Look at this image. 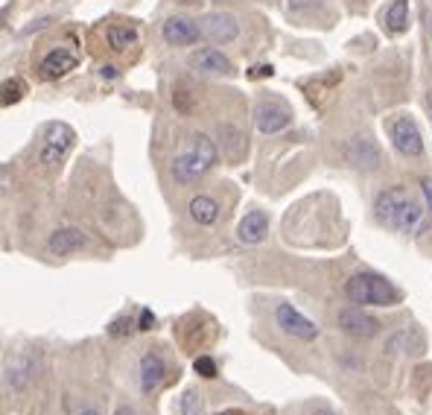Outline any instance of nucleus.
Wrapping results in <instances>:
<instances>
[{
  "mask_svg": "<svg viewBox=\"0 0 432 415\" xmlns=\"http://www.w3.org/2000/svg\"><path fill=\"white\" fill-rule=\"evenodd\" d=\"M220 161V149L210 141L208 135L196 132L190 137V147L184 152H179L172 158V179L179 185H190L196 179H202V175Z\"/></svg>",
  "mask_w": 432,
  "mask_h": 415,
  "instance_id": "f257e3e1",
  "label": "nucleus"
},
{
  "mask_svg": "<svg viewBox=\"0 0 432 415\" xmlns=\"http://www.w3.org/2000/svg\"><path fill=\"white\" fill-rule=\"evenodd\" d=\"M345 295L357 307H391L400 302V290L377 272H357L345 284Z\"/></svg>",
  "mask_w": 432,
  "mask_h": 415,
  "instance_id": "f03ea898",
  "label": "nucleus"
},
{
  "mask_svg": "<svg viewBox=\"0 0 432 415\" xmlns=\"http://www.w3.org/2000/svg\"><path fill=\"white\" fill-rule=\"evenodd\" d=\"M374 213L377 220L388 228H398V231H409L415 228L421 220V205L412 199V196L403 187H388L377 196L374 202Z\"/></svg>",
  "mask_w": 432,
  "mask_h": 415,
  "instance_id": "7ed1b4c3",
  "label": "nucleus"
},
{
  "mask_svg": "<svg viewBox=\"0 0 432 415\" xmlns=\"http://www.w3.org/2000/svg\"><path fill=\"white\" fill-rule=\"evenodd\" d=\"M73 137H76V132L68 123L50 120L44 126V135H42V152H38V161L42 164H62L68 149L73 147Z\"/></svg>",
  "mask_w": 432,
  "mask_h": 415,
  "instance_id": "20e7f679",
  "label": "nucleus"
},
{
  "mask_svg": "<svg viewBox=\"0 0 432 415\" xmlns=\"http://www.w3.org/2000/svg\"><path fill=\"white\" fill-rule=\"evenodd\" d=\"M388 137H391V144H395V149L400 155H406V158H421L424 155L421 129L409 114H398L395 120L388 123Z\"/></svg>",
  "mask_w": 432,
  "mask_h": 415,
  "instance_id": "39448f33",
  "label": "nucleus"
},
{
  "mask_svg": "<svg viewBox=\"0 0 432 415\" xmlns=\"http://www.w3.org/2000/svg\"><path fill=\"white\" fill-rule=\"evenodd\" d=\"M199 30H202V38H208L210 44H231L240 35V24L231 12H208L202 18Z\"/></svg>",
  "mask_w": 432,
  "mask_h": 415,
  "instance_id": "423d86ee",
  "label": "nucleus"
},
{
  "mask_svg": "<svg viewBox=\"0 0 432 415\" xmlns=\"http://www.w3.org/2000/svg\"><path fill=\"white\" fill-rule=\"evenodd\" d=\"M274 319H278L284 333H289V337H296L301 342H312L319 337V325L312 319H307L304 313H298L292 304H278V310H274Z\"/></svg>",
  "mask_w": 432,
  "mask_h": 415,
  "instance_id": "0eeeda50",
  "label": "nucleus"
},
{
  "mask_svg": "<svg viewBox=\"0 0 432 415\" xmlns=\"http://www.w3.org/2000/svg\"><path fill=\"white\" fill-rule=\"evenodd\" d=\"M254 123L263 135H278L292 123V111L281 100H260L254 109Z\"/></svg>",
  "mask_w": 432,
  "mask_h": 415,
  "instance_id": "6e6552de",
  "label": "nucleus"
},
{
  "mask_svg": "<svg viewBox=\"0 0 432 415\" xmlns=\"http://www.w3.org/2000/svg\"><path fill=\"white\" fill-rule=\"evenodd\" d=\"M161 35L170 47H190L202 38V30H199V21H193V18L172 15L161 24Z\"/></svg>",
  "mask_w": 432,
  "mask_h": 415,
  "instance_id": "1a4fd4ad",
  "label": "nucleus"
},
{
  "mask_svg": "<svg viewBox=\"0 0 432 415\" xmlns=\"http://www.w3.org/2000/svg\"><path fill=\"white\" fill-rule=\"evenodd\" d=\"M47 249H50V254H56V258H68V254H76V252L91 249V237H88L82 228L65 225V228H56V231L47 237Z\"/></svg>",
  "mask_w": 432,
  "mask_h": 415,
  "instance_id": "9d476101",
  "label": "nucleus"
},
{
  "mask_svg": "<svg viewBox=\"0 0 432 415\" xmlns=\"http://www.w3.org/2000/svg\"><path fill=\"white\" fill-rule=\"evenodd\" d=\"M339 328L348 333V337L371 340L380 330V322L374 319V316H368L362 307H345V310H339Z\"/></svg>",
  "mask_w": 432,
  "mask_h": 415,
  "instance_id": "9b49d317",
  "label": "nucleus"
},
{
  "mask_svg": "<svg viewBox=\"0 0 432 415\" xmlns=\"http://www.w3.org/2000/svg\"><path fill=\"white\" fill-rule=\"evenodd\" d=\"M190 68L196 73H205V76H231L234 73V65H231V58L222 53V50H216V47H202V50H196L190 56Z\"/></svg>",
  "mask_w": 432,
  "mask_h": 415,
  "instance_id": "f8f14e48",
  "label": "nucleus"
},
{
  "mask_svg": "<svg viewBox=\"0 0 432 415\" xmlns=\"http://www.w3.org/2000/svg\"><path fill=\"white\" fill-rule=\"evenodd\" d=\"M266 234H269V216H266V211H248L240 220V225H237V237H240V243H246V246L263 243Z\"/></svg>",
  "mask_w": 432,
  "mask_h": 415,
  "instance_id": "ddd939ff",
  "label": "nucleus"
},
{
  "mask_svg": "<svg viewBox=\"0 0 432 415\" xmlns=\"http://www.w3.org/2000/svg\"><path fill=\"white\" fill-rule=\"evenodd\" d=\"M345 155L353 167L374 170L380 164V149H377L374 141H368V137H350L348 147H345Z\"/></svg>",
  "mask_w": 432,
  "mask_h": 415,
  "instance_id": "4468645a",
  "label": "nucleus"
},
{
  "mask_svg": "<svg viewBox=\"0 0 432 415\" xmlns=\"http://www.w3.org/2000/svg\"><path fill=\"white\" fill-rule=\"evenodd\" d=\"M35 371H38V363L30 357L27 351H18V354H12V357L6 360V380L12 383V389L30 386Z\"/></svg>",
  "mask_w": 432,
  "mask_h": 415,
  "instance_id": "2eb2a0df",
  "label": "nucleus"
},
{
  "mask_svg": "<svg viewBox=\"0 0 432 415\" xmlns=\"http://www.w3.org/2000/svg\"><path fill=\"white\" fill-rule=\"evenodd\" d=\"M80 68V58H76V53L65 50V47H58V50H50L44 56V62H42V76L44 79H62L68 76L70 70Z\"/></svg>",
  "mask_w": 432,
  "mask_h": 415,
  "instance_id": "dca6fc26",
  "label": "nucleus"
},
{
  "mask_svg": "<svg viewBox=\"0 0 432 415\" xmlns=\"http://www.w3.org/2000/svg\"><path fill=\"white\" fill-rule=\"evenodd\" d=\"M167 378V363L164 357H158L155 351H146L144 357H141V389L146 395H152L155 389H158Z\"/></svg>",
  "mask_w": 432,
  "mask_h": 415,
  "instance_id": "f3484780",
  "label": "nucleus"
},
{
  "mask_svg": "<svg viewBox=\"0 0 432 415\" xmlns=\"http://www.w3.org/2000/svg\"><path fill=\"white\" fill-rule=\"evenodd\" d=\"M187 211L193 216V223H199V225H213L220 220V202L213 196H193Z\"/></svg>",
  "mask_w": 432,
  "mask_h": 415,
  "instance_id": "a211bd4d",
  "label": "nucleus"
},
{
  "mask_svg": "<svg viewBox=\"0 0 432 415\" xmlns=\"http://www.w3.org/2000/svg\"><path fill=\"white\" fill-rule=\"evenodd\" d=\"M383 24H386L388 32H395V35L406 32L409 30V0H391V4L386 6V12H383Z\"/></svg>",
  "mask_w": 432,
  "mask_h": 415,
  "instance_id": "6ab92c4d",
  "label": "nucleus"
},
{
  "mask_svg": "<svg viewBox=\"0 0 432 415\" xmlns=\"http://www.w3.org/2000/svg\"><path fill=\"white\" fill-rule=\"evenodd\" d=\"M106 38H108V47L123 50V47H129V44L137 42V30L129 27V24H114V27H108Z\"/></svg>",
  "mask_w": 432,
  "mask_h": 415,
  "instance_id": "aec40b11",
  "label": "nucleus"
},
{
  "mask_svg": "<svg viewBox=\"0 0 432 415\" xmlns=\"http://www.w3.org/2000/svg\"><path fill=\"white\" fill-rule=\"evenodd\" d=\"M24 94H27L24 79H6V82L0 85V106H15L18 100H24Z\"/></svg>",
  "mask_w": 432,
  "mask_h": 415,
  "instance_id": "412c9836",
  "label": "nucleus"
},
{
  "mask_svg": "<svg viewBox=\"0 0 432 415\" xmlns=\"http://www.w3.org/2000/svg\"><path fill=\"white\" fill-rule=\"evenodd\" d=\"M182 415H202V395L196 389H184L182 392V401H179Z\"/></svg>",
  "mask_w": 432,
  "mask_h": 415,
  "instance_id": "4be33fe9",
  "label": "nucleus"
},
{
  "mask_svg": "<svg viewBox=\"0 0 432 415\" xmlns=\"http://www.w3.org/2000/svg\"><path fill=\"white\" fill-rule=\"evenodd\" d=\"M193 371L199 374V378H205V380H213L216 374H220V368H216V360L208 357V354H205V357H196L193 360Z\"/></svg>",
  "mask_w": 432,
  "mask_h": 415,
  "instance_id": "5701e85b",
  "label": "nucleus"
},
{
  "mask_svg": "<svg viewBox=\"0 0 432 415\" xmlns=\"http://www.w3.org/2000/svg\"><path fill=\"white\" fill-rule=\"evenodd\" d=\"M222 135H225V152H228V158H237V155H234V144H237L240 149H246L243 135L237 129H231V126H222Z\"/></svg>",
  "mask_w": 432,
  "mask_h": 415,
  "instance_id": "b1692460",
  "label": "nucleus"
},
{
  "mask_svg": "<svg viewBox=\"0 0 432 415\" xmlns=\"http://www.w3.org/2000/svg\"><path fill=\"white\" fill-rule=\"evenodd\" d=\"M108 330H111V337H129V333H132V330H137V328L132 325L129 316H120V319H114V322H111V328H108Z\"/></svg>",
  "mask_w": 432,
  "mask_h": 415,
  "instance_id": "393cba45",
  "label": "nucleus"
},
{
  "mask_svg": "<svg viewBox=\"0 0 432 415\" xmlns=\"http://www.w3.org/2000/svg\"><path fill=\"white\" fill-rule=\"evenodd\" d=\"M289 9L292 12H316V9H322V0H289Z\"/></svg>",
  "mask_w": 432,
  "mask_h": 415,
  "instance_id": "a878e982",
  "label": "nucleus"
},
{
  "mask_svg": "<svg viewBox=\"0 0 432 415\" xmlns=\"http://www.w3.org/2000/svg\"><path fill=\"white\" fill-rule=\"evenodd\" d=\"M134 322H137V325H134L137 330H149V328H155V316H152V310L144 307L141 313H137V319H134Z\"/></svg>",
  "mask_w": 432,
  "mask_h": 415,
  "instance_id": "bb28decb",
  "label": "nucleus"
},
{
  "mask_svg": "<svg viewBox=\"0 0 432 415\" xmlns=\"http://www.w3.org/2000/svg\"><path fill=\"white\" fill-rule=\"evenodd\" d=\"M274 70H272V65H258L254 70H248V76H272Z\"/></svg>",
  "mask_w": 432,
  "mask_h": 415,
  "instance_id": "cd10ccee",
  "label": "nucleus"
},
{
  "mask_svg": "<svg viewBox=\"0 0 432 415\" xmlns=\"http://www.w3.org/2000/svg\"><path fill=\"white\" fill-rule=\"evenodd\" d=\"M421 190H424V196H426V205L432 208V179H424V182H421Z\"/></svg>",
  "mask_w": 432,
  "mask_h": 415,
  "instance_id": "c85d7f7f",
  "label": "nucleus"
},
{
  "mask_svg": "<svg viewBox=\"0 0 432 415\" xmlns=\"http://www.w3.org/2000/svg\"><path fill=\"white\" fill-rule=\"evenodd\" d=\"M114 415H134V409L123 404V407H117V409H114Z\"/></svg>",
  "mask_w": 432,
  "mask_h": 415,
  "instance_id": "c756f323",
  "label": "nucleus"
},
{
  "mask_svg": "<svg viewBox=\"0 0 432 415\" xmlns=\"http://www.w3.org/2000/svg\"><path fill=\"white\" fill-rule=\"evenodd\" d=\"M216 415H246L243 409H222V412H216Z\"/></svg>",
  "mask_w": 432,
  "mask_h": 415,
  "instance_id": "7c9ffc66",
  "label": "nucleus"
},
{
  "mask_svg": "<svg viewBox=\"0 0 432 415\" xmlns=\"http://www.w3.org/2000/svg\"><path fill=\"white\" fill-rule=\"evenodd\" d=\"M312 415H333V412H330V409H316Z\"/></svg>",
  "mask_w": 432,
  "mask_h": 415,
  "instance_id": "2f4dec72",
  "label": "nucleus"
},
{
  "mask_svg": "<svg viewBox=\"0 0 432 415\" xmlns=\"http://www.w3.org/2000/svg\"><path fill=\"white\" fill-rule=\"evenodd\" d=\"M82 415H100V412H96V409H85Z\"/></svg>",
  "mask_w": 432,
  "mask_h": 415,
  "instance_id": "473e14b6",
  "label": "nucleus"
},
{
  "mask_svg": "<svg viewBox=\"0 0 432 415\" xmlns=\"http://www.w3.org/2000/svg\"><path fill=\"white\" fill-rule=\"evenodd\" d=\"M426 103H429V109H432V94H429V97H426Z\"/></svg>",
  "mask_w": 432,
  "mask_h": 415,
  "instance_id": "72a5a7b5",
  "label": "nucleus"
}]
</instances>
